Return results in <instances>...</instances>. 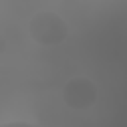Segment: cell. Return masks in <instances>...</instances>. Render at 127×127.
Listing matches in <instances>:
<instances>
[{
	"instance_id": "4",
	"label": "cell",
	"mask_w": 127,
	"mask_h": 127,
	"mask_svg": "<svg viewBox=\"0 0 127 127\" xmlns=\"http://www.w3.org/2000/svg\"><path fill=\"white\" fill-rule=\"evenodd\" d=\"M4 48H6V42L0 38V52H4Z\"/></svg>"
},
{
	"instance_id": "3",
	"label": "cell",
	"mask_w": 127,
	"mask_h": 127,
	"mask_svg": "<svg viewBox=\"0 0 127 127\" xmlns=\"http://www.w3.org/2000/svg\"><path fill=\"white\" fill-rule=\"evenodd\" d=\"M0 127H40V125H36V123H30V121H4V123H0Z\"/></svg>"
},
{
	"instance_id": "1",
	"label": "cell",
	"mask_w": 127,
	"mask_h": 127,
	"mask_svg": "<svg viewBox=\"0 0 127 127\" xmlns=\"http://www.w3.org/2000/svg\"><path fill=\"white\" fill-rule=\"evenodd\" d=\"M28 30H30V38L36 44L48 46V48L50 46H60L69 36L67 22L60 14L50 12V10L34 14L32 20H30V24H28Z\"/></svg>"
},
{
	"instance_id": "2",
	"label": "cell",
	"mask_w": 127,
	"mask_h": 127,
	"mask_svg": "<svg viewBox=\"0 0 127 127\" xmlns=\"http://www.w3.org/2000/svg\"><path fill=\"white\" fill-rule=\"evenodd\" d=\"M62 97H64V103L69 109L85 111V109L93 107L95 101H97V85L89 77L77 75V77H71L64 83Z\"/></svg>"
}]
</instances>
